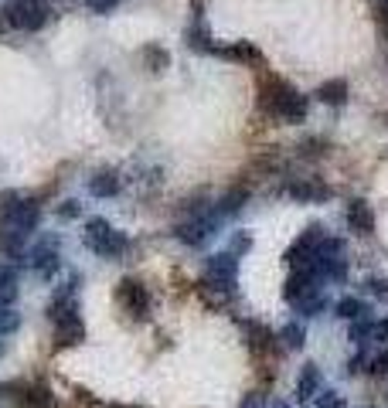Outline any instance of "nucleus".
I'll return each instance as SVG.
<instances>
[{
	"label": "nucleus",
	"instance_id": "obj_24",
	"mask_svg": "<svg viewBox=\"0 0 388 408\" xmlns=\"http://www.w3.org/2000/svg\"><path fill=\"white\" fill-rule=\"evenodd\" d=\"M371 337H375V340H388V320H378V323H371Z\"/></svg>",
	"mask_w": 388,
	"mask_h": 408
},
{
	"label": "nucleus",
	"instance_id": "obj_1",
	"mask_svg": "<svg viewBox=\"0 0 388 408\" xmlns=\"http://www.w3.org/2000/svg\"><path fill=\"white\" fill-rule=\"evenodd\" d=\"M85 245H89L92 252L106 255V258H113V255H123L129 249L127 238H123L120 231L109 228L103 218H92V221L85 225Z\"/></svg>",
	"mask_w": 388,
	"mask_h": 408
},
{
	"label": "nucleus",
	"instance_id": "obj_10",
	"mask_svg": "<svg viewBox=\"0 0 388 408\" xmlns=\"http://www.w3.org/2000/svg\"><path fill=\"white\" fill-rule=\"evenodd\" d=\"M211 221H205V218H198V221H187V225H178V238L181 242H187V245H201L208 235H211Z\"/></svg>",
	"mask_w": 388,
	"mask_h": 408
},
{
	"label": "nucleus",
	"instance_id": "obj_8",
	"mask_svg": "<svg viewBox=\"0 0 388 408\" xmlns=\"http://www.w3.org/2000/svg\"><path fill=\"white\" fill-rule=\"evenodd\" d=\"M347 225H351V231H358V235H371V228H375V214H371L368 201L354 198V201L347 204Z\"/></svg>",
	"mask_w": 388,
	"mask_h": 408
},
{
	"label": "nucleus",
	"instance_id": "obj_9",
	"mask_svg": "<svg viewBox=\"0 0 388 408\" xmlns=\"http://www.w3.org/2000/svg\"><path fill=\"white\" fill-rule=\"evenodd\" d=\"M317 391H320V367H317V364H303L300 381H296V398H300V402H313Z\"/></svg>",
	"mask_w": 388,
	"mask_h": 408
},
{
	"label": "nucleus",
	"instance_id": "obj_28",
	"mask_svg": "<svg viewBox=\"0 0 388 408\" xmlns=\"http://www.w3.org/2000/svg\"><path fill=\"white\" fill-rule=\"evenodd\" d=\"M368 286H371V293H375V296H388V282L385 279H371Z\"/></svg>",
	"mask_w": 388,
	"mask_h": 408
},
{
	"label": "nucleus",
	"instance_id": "obj_12",
	"mask_svg": "<svg viewBox=\"0 0 388 408\" xmlns=\"http://www.w3.org/2000/svg\"><path fill=\"white\" fill-rule=\"evenodd\" d=\"M317 99L327 102V105H340V102L347 99V82H344V78H331V82H324V85L317 89Z\"/></svg>",
	"mask_w": 388,
	"mask_h": 408
},
{
	"label": "nucleus",
	"instance_id": "obj_16",
	"mask_svg": "<svg viewBox=\"0 0 388 408\" xmlns=\"http://www.w3.org/2000/svg\"><path fill=\"white\" fill-rule=\"evenodd\" d=\"M337 316H344V320H361L364 313H368V306L361 300H354V296H344V300H337Z\"/></svg>",
	"mask_w": 388,
	"mask_h": 408
},
{
	"label": "nucleus",
	"instance_id": "obj_27",
	"mask_svg": "<svg viewBox=\"0 0 388 408\" xmlns=\"http://www.w3.org/2000/svg\"><path fill=\"white\" fill-rule=\"evenodd\" d=\"M378 24H382V31L388 34V0H382V3H378Z\"/></svg>",
	"mask_w": 388,
	"mask_h": 408
},
{
	"label": "nucleus",
	"instance_id": "obj_22",
	"mask_svg": "<svg viewBox=\"0 0 388 408\" xmlns=\"http://www.w3.org/2000/svg\"><path fill=\"white\" fill-rule=\"evenodd\" d=\"M85 7H89V10H96V14H109V10H116V7H120V0H85Z\"/></svg>",
	"mask_w": 388,
	"mask_h": 408
},
{
	"label": "nucleus",
	"instance_id": "obj_2",
	"mask_svg": "<svg viewBox=\"0 0 388 408\" xmlns=\"http://www.w3.org/2000/svg\"><path fill=\"white\" fill-rule=\"evenodd\" d=\"M3 14H7V24L17 31H38L48 21V7L41 0H7Z\"/></svg>",
	"mask_w": 388,
	"mask_h": 408
},
{
	"label": "nucleus",
	"instance_id": "obj_17",
	"mask_svg": "<svg viewBox=\"0 0 388 408\" xmlns=\"http://www.w3.org/2000/svg\"><path fill=\"white\" fill-rule=\"evenodd\" d=\"M280 340H283L289 351H300V347H303V340H307V330H303L300 323H286L283 330H280Z\"/></svg>",
	"mask_w": 388,
	"mask_h": 408
},
{
	"label": "nucleus",
	"instance_id": "obj_5",
	"mask_svg": "<svg viewBox=\"0 0 388 408\" xmlns=\"http://www.w3.org/2000/svg\"><path fill=\"white\" fill-rule=\"evenodd\" d=\"M269 116H280L286 123H303V119H307V96H300L296 89H286L283 96L276 99V105H273Z\"/></svg>",
	"mask_w": 388,
	"mask_h": 408
},
{
	"label": "nucleus",
	"instance_id": "obj_19",
	"mask_svg": "<svg viewBox=\"0 0 388 408\" xmlns=\"http://www.w3.org/2000/svg\"><path fill=\"white\" fill-rule=\"evenodd\" d=\"M245 198H249V191H245V187H235V191H229V194L222 198V211H225V214H229V211H238Z\"/></svg>",
	"mask_w": 388,
	"mask_h": 408
},
{
	"label": "nucleus",
	"instance_id": "obj_4",
	"mask_svg": "<svg viewBox=\"0 0 388 408\" xmlns=\"http://www.w3.org/2000/svg\"><path fill=\"white\" fill-rule=\"evenodd\" d=\"M208 286H215V289H232L235 282V255L222 252V255H211L208 258Z\"/></svg>",
	"mask_w": 388,
	"mask_h": 408
},
{
	"label": "nucleus",
	"instance_id": "obj_29",
	"mask_svg": "<svg viewBox=\"0 0 388 408\" xmlns=\"http://www.w3.org/2000/svg\"><path fill=\"white\" fill-rule=\"evenodd\" d=\"M273 408H286V405H283V402H276V405H273Z\"/></svg>",
	"mask_w": 388,
	"mask_h": 408
},
{
	"label": "nucleus",
	"instance_id": "obj_18",
	"mask_svg": "<svg viewBox=\"0 0 388 408\" xmlns=\"http://www.w3.org/2000/svg\"><path fill=\"white\" fill-rule=\"evenodd\" d=\"M249 337H252V347H256V351H262V354L276 347V344H273V333L266 330V327H256V323H252V327H249Z\"/></svg>",
	"mask_w": 388,
	"mask_h": 408
},
{
	"label": "nucleus",
	"instance_id": "obj_3",
	"mask_svg": "<svg viewBox=\"0 0 388 408\" xmlns=\"http://www.w3.org/2000/svg\"><path fill=\"white\" fill-rule=\"evenodd\" d=\"M116 296H120V303L127 306L129 316H136V320H143V316H147V309H150V293H147V286H143V282L120 279Z\"/></svg>",
	"mask_w": 388,
	"mask_h": 408
},
{
	"label": "nucleus",
	"instance_id": "obj_25",
	"mask_svg": "<svg viewBox=\"0 0 388 408\" xmlns=\"http://www.w3.org/2000/svg\"><path fill=\"white\" fill-rule=\"evenodd\" d=\"M238 408H266V402H262V395L252 391V395H245V398H242V405Z\"/></svg>",
	"mask_w": 388,
	"mask_h": 408
},
{
	"label": "nucleus",
	"instance_id": "obj_23",
	"mask_svg": "<svg viewBox=\"0 0 388 408\" xmlns=\"http://www.w3.org/2000/svg\"><path fill=\"white\" fill-rule=\"evenodd\" d=\"M371 374H388V351H382L371 360Z\"/></svg>",
	"mask_w": 388,
	"mask_h": 408
},
{
	"label": "nucleus",
	"instance_id": "obj_26",
	"mask_svg": "<svg viewBox=\"0 0 388 408\" xmlns=\"http://www.w3.org/2000/svg\"><path fill=\"white\" fill-rule=\"evenodd\" d=\"M58 214H62V218H76V214H78V201H65L62 207H58Z\"/></svg>",
	"mask_w": 388,
	"mask_h": 408
},
{
	"label": "nucleus",
	"instance_id": "obj_7",
	"mask_svg": "<svg viewBox=\"0 0 388 408\" xmlns=\"http://www.w3.org/2000/svg\"><path fill=\"white\" fill-rule=\"evenodd\" d=\"M286 194L293 198V201H327L331 198V187L324 184V180H289L286 184Z\"/></svg>",
	"mask_w": 388,
	"mask_h": 408
},
{
	"label": "nucleus",
	"instance_id": "obj_6",
	"mask_svg": "<svg viewBox=\"0 0 388 408\" xmlns=\"http://www.w3.org/2000/svg\"><path fill=\"white\" fill-rule=\"evenodd\" d=\"M82 340H85V327H82L78 313H69V316L55 320V347H58V351H62V347H76Z\"/></svg>",
	"mask_w": 388,
	"mask_h": 408
},
{
	"label": "nucleus",
	"instance_id": "obj_14",
	"mask_svg": "<svg viewBox=\"0 0 388 408\" xmlns=\"http://www.w3.org/2000/svg\"><path fill=\"white\" fill-rule=\"evenodd\" d=\"M14 296H17V272L10 265H0V309L14 303Z\"/></svg>",
	"mask_w": 388,
	"mask_h": 408
},
{
	"label": "nucleus",
	"instance_id": "obj_15",
	"mask_svg": "<svg viewBox=\"0 0 388 408\" xmlns=\"http://www.w3.org/2000/svg\"><path fill=\"white\" fill-rule=\"evenodd\" d=\"M222 54H225V58H235V61H249V65H259V61H262L259 48H252L249 41H238L232 48H222Z\"/></svg>",
	"mask_w": 388,
	"mask_h": 408
},
{
	"label": "nucleus",
	"instance_id": "obj_13",
	"mask_svg": "<svg viewBox=\"0 0 388 408\" xmlns=\"http://www.w3.org/2000/svg\"><path fill=\"white\" fill-rule=\"evenodd\" d=\"M34 269H38L41 276H52L55 269H58V252H55V242H45V245H38V249H34Z\"/></svg>",
	"mask_w": 388,
	"mask_h": 408
},
{
	"label": "nucleus",
	"instance_id": "obj_11",
	"mask_svg": "<svg viewBox=\"0 0 388 408\" xmlns=\"http://www.w3.org/2000/svg\"><path fill=\"white\" fill-rule=\"evenodd\" d=\"M89 191L96 198H116L120 194V177L113 170H103V174H96V177L89 180Z\"/></svg>",
	"mask_w": 388,
	"mask_h": 408
},
{
	"label": "nucleus",
	"instance_id": "obj_20",
	"mask_svg": "<svg viewBox=\"0 0 388 408\" xmlns=\"http://www.w3.org/2000/svg\"><path fill=\"white\" fill-rule=\"evenodd\" d=\"M324 153H327V143L320 136H307L300 143V156H324Z\"/></svg>",
	"mask_w": 388,
	"mask_h": 408
},
{
	"label": "nucleus",
	"instance_id": "obj_21",
	"mask_svg": "<svg viewBox=\"0 0 388 408\" xmlns=\"http://www.w3.org/2000/svg\"><path fill=\"white\" fill-rule=\"evenodd\" d=\"M167 61H171V58H167V51L164 48H147V65H150L154 72H164Z\"/></svg>",
	"mask_w": 388,
	"mask_h": 408
}]
</instances>
